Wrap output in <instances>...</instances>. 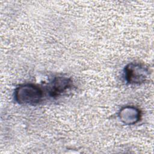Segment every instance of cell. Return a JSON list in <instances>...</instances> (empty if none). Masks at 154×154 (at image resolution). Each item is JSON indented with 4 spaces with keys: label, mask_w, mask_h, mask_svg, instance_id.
<instances>
[{
    "label": "cell",
    "mask_w": 154,
    "mask_h": 154,
    "mask_svg": "<svg viewBox=\"0 0 154 154\" xmlns=\"http://www.w3.org/2000/svg\"><path fill=\"white\" fill-rule=\"evenodd\" d=\"M43 97L41 88L33 84H25L19 86L15 91V99L19 103L35 104Z\"/></svg>",
    "instance_id": "cell-1"
},
{
    "label": "cell",
    "mask_w": 154,
    "mask_h": 154,
    "mask_svg": "<svg viewBox=\"0 0 154 154\" xmlns=\"http://www.w3.org/2000/svg\"><path fill=\"white\" fill-rule=\"evenodd\" d=\"M148 70L140 63H131L125 69V78L129 84H140L147 78Z\"/></svg>",
    "instance_id": "cell-2"
},
{
    "label": "cell",
    "mask_w": 154,
    "mask_h": 154,
    "mask_svg": "<svg viewBox=\"0 0 154 154\" xmlns=\"http://www.w3.org/2000/svg\"><path fill=\"white\" fill-rule=\"evenodd\" d=\"M72 85V81L66 77H55L49 85V93L51 97H55L60 96Z\"/></svg>",
    "instance_id": "cell-3"
}]
</instances>
